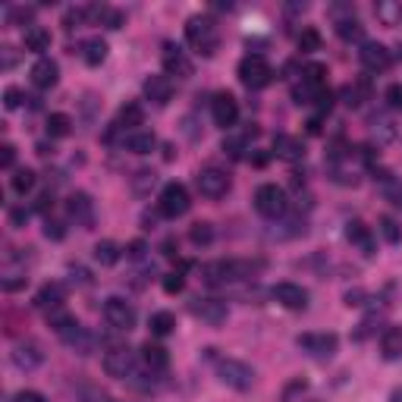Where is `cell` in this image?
<instances>
[{"label":"cell","instance_id":"f6af8a7d","mask_svg":"<svg viewBox=\"0 0 402 402\" xmlns=\"http://www.w3.org/2000/svg\"><path fill=\"white\" fill-rule=\"evenodd\" d=\"M79 402H113V396L107 390H101V386H79Z\"/></svg>","mask_w":402,"mask_h":402},{"label":"cell","instance_id":"681fc988","mask_svg":"<svg viewBox=\"0 0 402 402\" xmlns=\"http://www.w3.org/2000/svg\"><path fill=\"white\" fill-rule=\"evenodd\" d=\"M28 286V277L26 274H6L4 280H0V289L4 292H19V289H26Z\"/></svg>","mask_w":402,"mask_h":402},{"label":"cell","instance_id":"277c9868","mask_svg":"<svg viewBox=\"0 0 402 402\" xmlns=\"http://www.w3.org/2000/svg\"><path fill=\"white\" fill-rule=\"evenodd\" d=\"M189 208H192V199H189V189L182 186V182H167V186L160 189V199H157L160 217L179 220V217L189 214Z\"/></svg>","mask_w":402,"mask_h":402},{"label":"cell","instance_id":"e0dca14e","mask_svg":"<svg viewBox=\"0 0 402 402\" xmlns=\"http://www.w3.org/2000/svg\"><path fill=\"white\" fill-rule=\"evenodd\" d=\"M142 91H145V101H151L155 107H167L173 98V79L170 76H148Z\"/></svg>","mask_w":402,"mask_h":402},{"label":"cell","instance_id":"be15d7a7","mask_svg":"<svg viewBox=\"0 0 402 402\" xmlns=\"http://www.w3.org/2000/svg\"><path fill=\"white\" fill-rule=\"evenodd\" d=\"M0 54H4V69H13V67H16V50H13V48H4Z\"/></svg>","mask_w":402,"mask_h":402},{"label":"cell","instance_id":"c3c4849f","mask_svg":"<svg viewBox=\"0 0 402 402\" xmlns=\"http://www.w3.org/2000/svg\"><path fill=\"white\" fill-rule=\"evenodd\" d=\"M85 16H89V6H72V10H67V16H63V28L72 32V28H79L85 23Z\"/></svg>","mask_w":402,"mask_h":402},{"label":"cell","instance_id":"8992f818","mask_svg":"<svg viewBox=\"0 0 402 402\" xmlns=\"http://www.w3.org/2000/svg\"><path fill=\"white\" fill-rule=\"evenodd\" d=\"M270 79H274V69H270V63L261 54H248L239 60V82H242L245 89L258 91V89H264V85H270Z\"/></svg>","mask_w":402,"mask_h":402},{"label":"cell","instance_id":"8fae6325","mask_svg":"<svg viewBox=\"0 0 402 402\" xmlns=\"http://www.w3.org/2000/svg\"><path fill=\"white\" fill-rule=\"evenodd\" d=\"M160 63H164V76H177V79H189L195 72L192 60L186 57V50L177 45H164L160 50Z\"/></svg>","mask_w":402,"mask_h":402},{"label":"cell","instance_id":"836d02e7","mask_svg":"<svg viewBox=\"0 0 402 402\" xmlns=\"http://www.w3.org/2000/svg\"><path fill=\"white\" fill-rule=\"evenodd\" d=\"M377 179H380V189H384V199L402 208V179H396L393 173H380Z\"/></svg>","mask_w":402,"mask_h":402},{"label":"cell","instance_id":"ab89813d","mask_svg":"<svg viewBox=\"0 0 402 402\" xmlns=\"http://www.w3.org/2000/svg\"><path fill=\"white\" fill-rule=\"evenodd\" d=\"M336 35H340L342 41H362L364 28L358 19H340V23H336Z\"/></svg>","mask_w":402,"mask_h":402},{"label":"cell","instance_id":"603a6c76","mask_svg":"<svg viewBox=\"0 0 402 402\" xmlns=\"http://www.w3.org/2000/svg\"><path fill=\"white\" fill-rule=\"evenodd\" d=\"M63 298H67V289H63L60 283H45V286L38 289V296H35V305L50 314V311L63 308Z\"/></svg>","mask_w":402,"mask_h":402},{"label":"cell","instance_id":"f546056e","mask_svg":"<svg viewBox=\"0 0 402 402\" xmlns=\"http://www.w3.org/2000/svg\"><path fill=\"white\" fill-rule=\"evenodd\" d=\"M48 324L54 327V333L63 340V336H67V333L76 330V327H79V320H76V314H69L67 308H57V311H50V314H48Z\"/></svg>","mask_w":402,"mask_h":402},{"label":"cell","instance_id":"e575fe53","mask_svg":"<svg viewBox=\"0 0 402 402\" xmlns=\"http://www.w3.org/2000/svg\"><path fill=\"white\" fill-rule=\"evenodd\" d=\"M35 182H38V177H35V170H28V167H19V170H13L10 186H13V192H16V195H28V192L35 189Z\"/></svg>","mask_w":402,"mask_h":402},{"label":"cell","instance_id":"d4e9b609","mask_svg":"<svg viewBox=\"0 0 402 402\" xmlns=\"http://www.w3.org/2000/svg\"><path fill=\"white\" fill-rule=\"evenodd\" d=\"M107 41L104 38H89L82 41V48H79V57H82L85 67H101V63L107 60Z\"/></svg>","mask_w":402,"mask_h":402},{"label":"cell","instance_id":"91938a15","mask_svg":"<svg viewBox=\"0 0 402 402\" xmlns=\"http://www.w3.org/2000/svg\"><path fill=\"white\" fill-rule=\"evenodd\" d=\"M13 402H48V396L38 390H19L16 396H13Z\"/></svg>","mask_w":402,"mask_h":402},{"label":"cell","instance_id":"9a60e30c","mask_svg":"<svg viewBox=\"0 0 402 402\" xmlns=\"http://www.w3.org/2000/svg\"><path fill=\"white\" fill-rule=\"evenodd\" d=\"M358 60H362V67L368 72H384V69H390L393 57H390V50L384 45H377V41H364L362 50H358Z\"/></svg>","mask_w":402,"mask_h":402},{"label":"cell","instance_id":"d6a6232c","mask_svg":"<svg viewBox=\"0 0 402 402\" xmlns=\"http://www.w3.org/2000/svg\"><path fill=\"white\" fill-rule=\"evenodd\" d=\"M148 327L155 336H170L173 330H177V314L173 311H155L148 318Z\"/></svg>","mask_w":402,"mask_h":402},{"label":"cell","instance_id":"f5cc1de1","mask_svg":"<svg viewBox=\"0 0 402 402\" xmlns=\"http://www.w3.org/2000/svg\"><path fill=\"white\" fill-rule=\"evenodd\" d=\"M145 255H148V242H145V239H135V242L126 245V258L129 261H145Z\"/></svg>","mask_w":402,"mask_h":402},{"label":"cell","instance_id":"74e56055","mask_svg":"<svg viewBox=\"0 0 402 402\" xmlns=\"http://www.w3.org/2000/svg\"><path fill=\"white\" fill-rule=\"evenodd\" d=\"M302 82L314 85V89H327V67L324 63H308L302 69Z\"/></svg>","mask_w":402,"mask_h":402},{"label":"cell","instance_id":"83f0119b","mask_svg":"<svg viewBox=\"0 0 402 402\" xmlns=\"http://www.w3.org/2000/svg\"><path fill=\"white\" fill-rule=\"evenodd\" d=\"M126 148L133 155H151L157 148V135L148 133V129H135V133H126Z\"/></svg>","mask_w":402,"mask_h":402},{"label":"cell","instance_id":"7402d4cb","mask_svg":"<svg viewBox=\"0 0 402 402\" xmlns=\"http://www.w3.org/2000/svg\"><path fill=\"white\" fill-rule=\"evenodd\" d=\"M142 362L148 371H155V374H164L167 368H170V352H167L160 342H145L142 346Z\"/></svg>","mask_w":402,"mask_h":402},{"label":"cell","instance_id":"bcb514c9","mask_svg":"<svg viewBox=\"0 0 402 402\" xmlns=\"http://www.w3.org/2000/svg\"><path fill=\"white\" fill-rule=\"evenodd\" d=\"M371 135H374L377 145H386L393 135H396V129H393L390 120H374V123H371Z\"/></svg>","mask_w":402,"mask_h":402},{"label":"cell","instance_id":"7dc6e473","mask_svg":"<svg viewBox=\"0 0 402 402\" xmlns=\"http://www.w3.org/2000/svg\"><path fill=\"white\" fill-rule=\"evenodd\" d=\"M298 50H302V54L320 50V35H318V28H302V35H298Z\"/></svg>","mask_w":402,"mask_h":402},{"label":"cell","instance_id":"52a82bcc","mask_svg":"<svg viewBox=\"0 0 402 402\" xmlns=\"http://www.w3.org/2000/svg\"><path fill=\"white\" fill-rule=\"evenodd\" d=\"M296 346L302 352H308L311 358H318V362H330L336 355V349H340V336L336 333H302V336H296Z\"/></svg>","mask_w":402,"mask_h":402},{"label":"cell","instance_id":"7bdbcfd3","mask_svg":"<svg viewBox=\"0 0 402 402\" xmlns=\"http://www.w3.org/2000/svg\"><path fill=\"white\" fill-rule=\"evenodd\" d=\"M374 13H377V19L384 26H396L402 19V4H377Z\"/></svg>","mask_w":402,"mask_h":402},{"label":"cell","instance_id":"ee69618b","mask_svg":"<svg viewBox=\"0 0 402 402\" xmlns=\"http://www.w3.org/2000/svg\"><path fill=\"white\" fill-rule=\"evenodd\" d=\"M189 239H192V245H211L214 242V226L211 223H195L192 230H189Z\"/></svg>","mask_w":402,"mask_h":402},{"label":"cell","instance_id":"ac0fdd59","mask_svg":"<svg viewBox=\"0 0 402 402\" xmlns=\"http://www.w3.org/2000/svg\"><path fill=\"white\" fill-rule=\"evenodd\" d=\"M10 358H13V364H16L19 371H35L41 362H45V352H41L38 342L23 340V342H16V346H13Z\"/></svg>","mask_w":402,"mask_h":402},{"label":"cell","instance_id":"f907efd6","mask_svg":"<svg viewBox=\"0 0 402 402\" xmlns=\"http://www.w3.org/2000/svg\"><path fill=\"white\" fill-rule=\"evenodd\" d=\"M182 289H186V277H182L179 270H177V274L164 277V292H167V296H177V292H182Z\"/></svg>","mask_w":402,"mask_h":402},{"label":"cell","instance_id":"4fadbf2b","mask_svg":"<svg viewBox=\"0 0 402 402\" xmlns=\"http://www.w3.org/2000/svg\"><path fill=\"white\" fill-rule=\"evenodd\" d=\"M270 296H274V302H280L283 308H289V311L308 308V289L298 286V283H277V286L270 289Z\"/></svg>","mask_w":402,"mask_h":402},{"label":"cell","instance_id":"680465c9","mask_svg":"<svg viewBox=\"0 0 402 402\" xmlns=\"http://www.w3.org/2000/svg\"><path fill=\"white\" fill-rule=\"evenodd\" d=\"M69 280H72V283H79V286H89L91 277H89V270H85V267L69 264Z\"/></svg>","mask_w":402,"mask_h":402},{"label":"cell","instance_id":"8d00e7d4","mask_svg":"<svg viewBox=\"0 0 402 402\" xmlns=\"http://www.w3.org/2000/svg\"><path fill=\"white\" fill-rule=\"evenodd\" d=\"M72 133V116L69 113H50L48 116V135L50 138H67Z\"/></svg>","mask_w":402,"mask_h":402},{"label":"cell","instance_id":"ba28073f","mask_svg":"<svg viewBox=\"0 0 402 402\" xmlns=\"http://www.w3.org/2000/svg\"><path fill=\"white\" fill-rule=\"evenodd\" d=\"M104 320H107V327H113L116 333H129L135 327L138 314L133 308V302L113 296V298H107V302H104Z\"/></svg>","mask_w":402,"mask_h":402},{"label":"cell","instance_id":"3957f363","mask_svg":"<svg viewBox=\"0 0 402 402\" xmlns=\"http://www.w3.org/2000/svg\"><path fill=\"white\" fill-rule=\"evenodd\" d=\"M217 377H220V384H226L230 390H252L255 386V368L245 362H239V358H217Z\"/></svg>","mask_w":402,"mask_h":402},{"label":"cell","instance_id":"f35d334b","mask_svg":"<svg viewBox=\"0 0 402 402\" xmlns=\"http://www.w3.org/2000/svg\"><path fill=\"white\" fill-rule=\"evenodd\" d=\"M32 19H35V10H32V6H10V13H6V26L32 28Z\"/></svg>","mask_w":402,"mask_h":402},{"label":"cell","instance_id":"2e32d148","mask_svg":"<svg viewBox=\"0 0 402 402\" xmlns=\"http://www.w3.org/2000/svg\"><path fill=\"white\" fill-rule=\"evenodd\" d=\"M211 116H214V123L220 129H233L236 126V120H239V104H236V98L233 94H217L214 101H211Z\"/></svg>","mask_w":402,"mask_h":402},{"label":"cell","instance_id":"7c38bea8","mask_svg":"<svg viewBox=\"0 0 402 402\" xmlns=\"http://www.w3.org/2000/svg\"><path fill=\"white\" fill-rule=\"evenodd\" d=\"M67 214L69 220L76 226H82V230H91L94 226V201L89 192H72L67 199Z\"/></svg>","mask_w":402,"mask_h":402},{"label":"cell","instance_id":"d590c367","mask_svg":"<svg viewBox=\"0 0 402 402\" xmlns=\"http://www.w3.org/2000/svg\"><path fill=\"white\" fill-rule=\"evenodd\" d=\"M368 94H371V85L362 79V82L346 85V89H342V104H346V107H362Z\"/></svg>","mask_w":402,"mask_h":402},{"label":"cell","instance_id":"ffe728a7","mask_svg":"<svg viewBox=\"0 0 402 402\" xmlns=\"http://www.w3.org/2000/svg\"><path fill=\"white\" fill-rule=\"evenodd\" d=\"M346 239H349V242H352V245H358V248H362V255H368V258H371V255H374V233H371V226H364L362 220H349L346 223Z\"/></svg>","mask_w":402,"mask_h":402},{"label":"cell","instance_id":"03108f58","mask_svg":"<svg viewBox=\"0 0 402 402\" xmlns=\"http://www.w3.org/2000/svg\"><path fill=\"white\" fill-rule=\"evenodd\" d=\"M390 402H402V386H396V390H390Z\"/></svg>","mask_w":402,"mask_h":402},{"label":"cell","instance_id":"5b68a950","mask_svg":"<svg viewBox=\"0 0 402 402\" xmlns=\"http://www.w3.org/2000/svg\"><path fill=\"white\" fill-rule=\"evenodd\" d=\"M286 208H289V199L277 182H264V186L255 189V211H258L261 217L277 220V217L286 214Z\"/></svg>","mask_w":402,"mask_h":402},{"label":"cell","instance_id":"7a4b0ae2","mask_svg":"<svg viewBox=\"0 0 402 402\" xmlns=\"http://www.w3.org/2000/svg\"><path fill=\"white\" fill-rule=\"evenodd\" d=\"M186 41L199 50L201 57H214L217 48H220V32H217L214 19L208 16H192L186 23Z\"/></svg>","mask_w":402,"mask_h":402},{"label":"cell","instance_id":"94428289","mask_svg":"<svg viewBox=\"0 0 402 402\" xmlns=\"http://www.w3.org/2000/svg\"><path fill=\"white\" fill-rule=\"evenodd\" d=\"M302 390H305V380L296 377V380H292V384L286 386V390H283V402H292V399H296V393H302Z\"/></svg>","mask_w":402,"mask_h":402},{"label":"cell","instance_id":"9c48e42d","mask_svg":"<svg viewBox=\"0 0 402 402\" xmlns=\"http://www.w3.org/2000/svg\"><path fill=\"white\" fill-rule=\"evenodd\" d=\"M104 374L116 380H129L135 374V352L129 346H113L104 352Z\"/></svg>","mask_w":402,"mask_h":402},{"label":"cell","instance_id":"484cf974","mask_svg":"<svg viewBox=\"0 0 402 402\" xmlns=\"http://www.w3.org/2000/svg\"><path fill=\"white\" fill-rule=\"evenodd\" d=\"M380 355L386 362H399L402 358V327H386L380 336Z\"/></svg>","mask_w":402,"mask_h":402},{"label":"cell","instance_id":"6125c7cd","mask_svg":"<svg viewBox=\"0 0 402 402\" xmlns=\"http://www.w3.org/2000/svg\"><path fill=\"white\" fill-rule=\"evenodd\" d=\"M50 208H54V192H41V195H38V204H35V211L48 214Z\"/></svg>","mask_w":402,"mask_h":402},{"label":"cell","instance_id":"cb8c5ba5","mask_svg":"<svg viewBox=\"0 0 402 402\" xmlns=\"http://www.w3.org/2000/svg\"><path fill=\"white\" fill-rule=\"evenodd\" d=\"M63 342H67L72 352H79V355H91V352H94V342H98V336H94V333L89 330V327L79 324L72 333L63 336Z\"/></svg>","mask_w":402,"mask_h":402},{"label":"cell","instance_id":"60d3db41","mask_svg":"<svg viewBox=\"0 0 402 402\" xmlns=\"http://www.w3.org/2000/svg\"><path fill=\"white\" fill-rule=\"evenodd\" d=\"M155 182H157V173H155V170H138L135 177H133V192L145 199V195L155 189Z\"/></svg>","mask_w":402,"mask_h":402},{"label":"cell","instance_id":"816d5d0a","mask_svg":"<svg viewBox=\"0 0 402 402\" xmlns=\"http://www.w3.org/2000/svg\"><path fill=\"white\" fill-rule=\"evenodd\" d=\"M45 236L48 239H54V242H60V239H67V226H63L60 220H45Z\"/></svg>","mask_w":402,"mask_h":402},{"label":"cell","instance_id":"44dd1931","mask_svg":"<svg viewBox=\"0 0 402 402\" xmlns=\"http://www.w3.org/2000/svg\"><path fill=\"white\" fill-rule=\"evenodd\" d=\"M274 155L289 160V164H296V160L305 157V145L298 142L296 135H286V133H277L274 135Z\"/></svg>","mask_w":402,"mask_h":402},{"label":"cell","instance_id":"6da1fadb","mask_svg":"<svg viewBox=\"0 0 402 402\" xmlns=\"http://www.w3.org/2000/svg\"><path fill=\"white\" fill-rule=\"evenodd\" d=\"M258 270H264V261H214L201 267V280L208 286H223V283L252 280Z\"/></svg>","mask_w":402,"mask_h":402},{"label":"cell","instance_id":"4316f807","mask_svg":"<svg viewBox=\"0 0 402 402\" xmlns=\"http://www.w3.org/2000/svg\"><path fill=\"white\" fill-rule=\"evenodd\" d=\"M142 120H145V111L135 101H126V104L120 107V113H116V126L126 129V133H135V129L142 126Z\"/></svg>","mask_w":402,"mask_h":402},{"label":"cell","instance_id":"d6986e66","mask_svg":"<svg viewBox=\"0 0 402 402\" xmlns=\"http://www.w3.org/2000/svg\"><path fill=\"white\" fill-rule=\"evenodd\" d=\"M60 82V67H57V60H50V57H38L32 67V85L41 91L54 89V85Z\"/></svg>","mask_w":402,"mask_h":402},{"label":"cell","instance_id":"1f68e13d","mask_svg":"<svg viewBox=\"0 0 402 402\" xmlns=\"http://www.w3.org/2000/svg\"><path fill=\"white\" fill-rule=\"evenodd\" d=\"M89 16H94L104 28H123V23H126V16L113 6H89Z\"/></svg>","mask_w":402,"mask_h":402},{"label":"cell","instance_id":"f1b7e54d","mask_svg":"<svg viewBox=\"0 0 402 402\" xmlns=\"http://www.w3.org/2000/svg\"><path fill=\"white\" fill-rule=\"evenodd\" d=\"M23 45H26V50H32V54L45 57V50H50V32H48V28H41V26L26 28Z\"/></svg>","mask_w":402,"mask_h":402},{"label":"cell","instance_id":"b9f144b4","mask_svg":"<svg viewBox=\"0 0 402 402\" xmlns=\"http://www.w3.org/2000/svg\"><path fill=\"white\" fill-rule=\"evenodd\" d=\"M377 223H380V226H377L380 236H384L390 245H399V242H402V226H399L396 220H393V217H380Z\"/></svg>","mask_w":402,"mask_h":402},{"label":"cell","instance_id":"4dcf8cb0","mask_svg":"<svg viewBox=\"0 0 402 402\" xmlns=\"http://www.w3.org/2000/svg\"><path fill=\"white\" fill-rule=\"evenodd\" d=\"M120 245L113 242V239H101L98 245H94V261H98L101 267H113L116 261H120Z\"/></svg>","mask_w":402,"mask_h":402},{"label":"cell","instance_id":"db71d44e","mask_svg":"<svg viewBox=\"0 0 402 402\" xmlns=\"http://www.w3.org/2000/svg\"><path fill=\"white\" fill-rule=\"evenodd\" d=\"M28 217H32V211L28 208H10V226L13 230H23L28 223Z\"/></svg>","mask_w":402,"mask_h":402},{"label":"cell","instance_id":"5bb4252c","mask_svg":"<svg viewBox=\"0 0 402 402\" xmlns=\"http://www.w3.org/2000/svg\"><path fill=\"white\" fill-rule=\"evenodd\" d=\"M189 308H192L195 318H201L208 327H220V324H226V318H230V308H226V302H220V298H195Z\"/></svg>","mask_w":402,"mask_h":402},{"label":"cell","instance_id":"e7e4bbea","mask_svg":"<svg viewBox=\"0 0 402 402\" xmlns=\"http://www.w3.org/2000/svg\"><path fill=\"white\" fill-rule=\"evenodd\" d=\"M308 133H320V116H314V120H308Z\"/></svg>","mask_w":402,"mask_h":402},{"label":"cell","instance_id":"6f0895ef","mask_svg":"<svg viewBox=\"0 0 402 402\" xmlns=\"http://www.w3.org/2000/svg\"><path fill=\"white\" fill-rule=\"evenodd\" d=\"M384 98H386V104H390L393 111H402V85H390Z\"/></svg>","mask_w":402,"mask_h":402},{"label":"cell","instance_id":"30bf717a","mask_svg":"<svg viewBox=\"0 0 402 402\" xmlns=\"http://www.w3.org/2000/svg\"><path fill=\"white\" fill-rule=\"evenodd\" d=\"M195 186H199V192L204 199H223L233 182H230V173L220 170V167H204V170H199V177H195Z\"/></svg>","mask_w":402,"mask_h":402},{"label":"cell","instance_id":"9f6ffc18","mask_svg":"<svg viewBox=\"0 0 402 402\" xmlns=\"http://www.w3.org/2000/svg\"><path fill=\"white\" fill-rule=\"evenodd\" d=\"M13 164H16V148L13 145H0V167L13 170Z\"/></svg>","mask_w":402,"mask_h":402},{"label":"cell","instance_id":"11a10c76","mask_svg":"<svg viewBox=\"0 0 402 402\" xmlns=\"http://www.w3.org/2000/svg\"><path fill=\"white\" fill-rule=\"evenodd\" d=\"M19 104H23V91H19L16 85H10V89L4 91V107H6V111H16Z\"/></svg>","mask_w":402,"mask_h":402}]
</instances>
